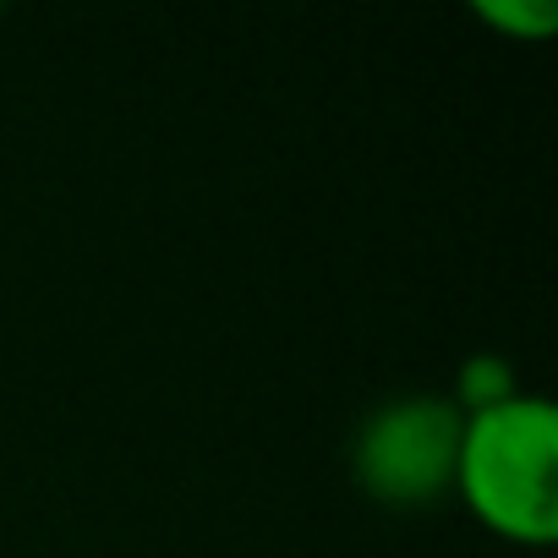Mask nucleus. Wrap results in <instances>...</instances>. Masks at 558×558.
I'll list each match as a JSON object with an SVG mask.
<instances>
[{"label": "nucleus", "instance_id": "1", "mask_svg": "<svg viewBox=\"0 0 558 558\" xmlns=\"http://www.w3.org/2000/svg\"><path fill=\"white\" fill-rule=\"evenodd\" d=\"M454 493L471 514L520 547L558 536V411L547 395L514 389L509 400L460 422Z\"/></svg>", "mask_w": 558, "mask_h": 558}, {"label": "nucleus", "instance_id": "2", "mask_svg": "<svg viewBox=\"0 0 558 558\" xmlns=\"http://www.w3.org/2000/svg\"><path fill=\"white\" fill-rule=\"evenodd\" d=\"M460 411L438 395H400L378 405L356 433V476L384 504H427L454 487Z\"/></svg>", "mask_w": 558, "mask_h": 558}, {"label": "nucleus", "instance_id": "3", "mask_svg": "<svg viewBox=\"0 0 558 558\" xmlns=\"http://www.w3.org/2000/svg\"><path fill=\"white\" fill-rule=\"evenodd\" d=\"M514 389H520V384H514V367H509L504 356L482 351V356H471V362L460 367V378H454V411H460V416L487 411V405L509 400Z\"/></svg>", "mask_w": 558, "mask_h": 558}, {"label": "nucleus", "instance_id": "4", "mask_svg": "<svg viewBox=\"0 0 558 558\" xmlns=\"http://www.w3.org/2000/svg\"><path fill=\"white\" fill-rule=\"evenodd\" d=\"M471 12L482 23L514 34V39H547L558 28V7H553V0H476Z\"/></svg>", "mask_w": 558, "mask_h": 558}]
</instances>
